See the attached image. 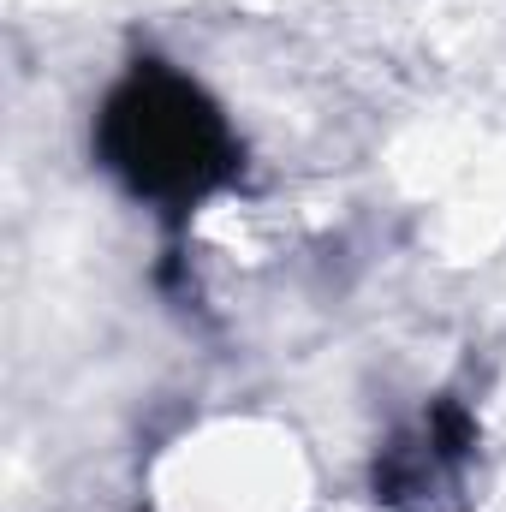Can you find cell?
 I'll use <instances>...</instances> for the list:
<instances>
[{
    "label": "cell",
    "mask_w": 506,
    "mask_h": 512,
    "mask_svg": "<svg viewBox=\"0 0 506 512\" xmlns=\"http://www.w3.org/2000/svg\"><path fill=\"white\" fill-rule=\"evenodd\" d=\"M102 155L137 197L155 203H197L233 173V131L185 84L179 72L137 66L108 96Z\"/></svg>",
    "instance_id": "1"
}]
</instances>
